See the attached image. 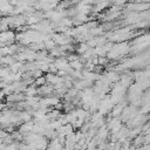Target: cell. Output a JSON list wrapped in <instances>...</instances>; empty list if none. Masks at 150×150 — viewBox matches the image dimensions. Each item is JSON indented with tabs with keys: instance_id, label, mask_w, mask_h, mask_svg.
<instances>
[{
	"instance_id": "6da1fadb",
	"label": "cell",
	"mask_w": 150,
	"mask_h": 150,
	"mask_svg": "<svg viewBox=\"0 0 150 150\" xmlns=\"http://www.w3.org/2000/svg\"><path fill=\"white\" fill-rule=\"evenodd\" d=\"M14 7H15V6H13L11 2H7V4H2V5H0V12L2 13V15H8V14L13 15V11H14Z\"/></svg>"
},
{
	"instance_id": "7a4b0ae2",
	"label": "cell",
	"mask_w": 150,
	"mask_h": 150,
	"mask_svg": "<svg viewBox=\"0 0 150 150\" xmlns=\"http://www.w3.org/2000/svg\"><path fill=\"white\" fill-rule=\"evenodd\" d=\"M69 64H70V67H71L74 70H82V69L84 68V64L80 61V59H77V60H75V61L69 62Z\"/></svg>"
},
{
	"instance_id": "3957f363",
	"label": "cell",
	"mask_w": 150,
	"mask_h": 150,
	"mask_svg": "<svg viewBox=\"0 0 150 150\" xmlns=\"http://www.w3.org/2000/svg\"><path fill=\"white\" fill-rule=\"evenodd\" d=\"M43 45H45V49H46V50H52L53 48L56 47V43H55V41H54L53 39H47V40L43 42Z\"/></svg>"
},
{
	"instance_id": "277c9868",
	"label": "cell",
	"mask_w": 150,
	"mask_h": 150,
	"mask_svg": "<svg viewBox=\"0 0 150 150\" xmlns=\"http://www.w3.org/2000/svg\"><path fill=\"white\" fill-rule=\"evenodd\" d=\"M47 83V80H46V76H40V77H38V79H35V81H34V84L39 88V87H41V86H43V84H46Z\"/></svg>"
},
{
	"instance_id": "5b68a950",
	"label": "cell",
	"mask_w": 150,
	"mask_h": 150,
	"mask_svg": "<svg viewBox=\"0 0 150 150\" xmlns=\"http://www.w3.org/2000/svg\"><path fill=\"white\" fill-rule=\"evenodd\" d=\"M5 146H6V144L4 143V141H2V139H0V150H1V149H4Z\"/></svg>"
},
{
	"instance_id": "8992f818",
	"label": "cell",
	"mask_w": 150,
	"mask_h": 150,
	"mask_svg": "<svg viewBox=\"0 0 150 150\" xmlns=\"http://www.w3.org/2000/svg\"><path fill=\"white\" fill-rule=\"evenodd\" d=\"M1 19H2V13L0 12V20H1Z\"/></svg>"
}]
</instances>
